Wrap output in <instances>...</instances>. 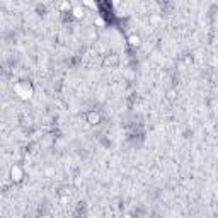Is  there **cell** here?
<instances>
[{
	"mask_svg": "<svg viewBox=\"0 0 218 218\" xmlns=\"http://www.w3.org/2000/svg\"><path fill=\"white\" fill-rule=\"evenodd\" d=\"M10 174H12V179H16V181H21L22 179V170H21V167H12L10 169Z\"/></svg>",
	"mask_w": 218,
	"mask_h": 218,
	"instance_id": "1",
	"label": "cell"
},
{
	"mask_svg": "<svg viewBox=\"0 0 218 218\" xmlns=\"http://www.w3.org/2000/svg\"><path fill=\"white\" fill-rule=\"evenodd\" d=\"M89 123L91 124H97L99 123V114L97 112H89Z\"/></svg>",
	"mask_w": 218,
	"mask_h": 218,
	"instance_id": "2",
	"label": "cell"
}]
</instances>
